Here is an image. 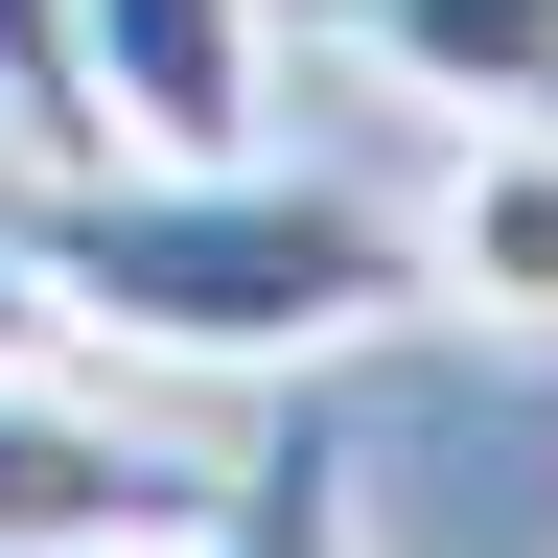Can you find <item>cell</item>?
<instances>
[{"label": "cell", "mask_w": 558, "mask_h": 558, "mask_svg": "<svg viewBox=\"0 0 558 558\" xmlns=\"http://www.w3.org/2000/svg\"><path fill=\"white\" fill-rule=\"evenodd\" d=\"M0 256L47 279V326L117 349V373H326V349L418 326L396 209L326 186V163H256V140L233 163H47Z\"/></svg>", "instance_id": "cell-1"}, {"label": "cell", "mask_w": 558, "mask_h": 558, "mask_svg": "<svg viewBox=\"0 0 558 558\" xmlns=\"http://www.w3.org/2000/svg\"><path fill=\"white\" fill-rule=\"evenodd\" d=\"M186 512H209V465L163 442V418H117L70 373H0V558H140Z\"/></svg>", "instance_id": "cell-2"}, {"label": "cell", "mask_w": 558, "mask_h": 558, "mask_svg": "<svg viewBox=\"0 0 558 558\" xmlns=\"http://www.w3.org/2000/svg\"><path fill=\"white\" fill-rule=\"evenodd\" d=\"M70 70H94V163H233L279 0H70Z\"/></svg>", "instance_id": "cell-3"}, {"label": "cell", "mask_w": 558, "mask_h": 558, "mask_svg": "<svg viewBox=\"0 0 558 558\" xmlns=\"http://www.w3.org/2000/svg\"><path fill=\"white\" fill-rule=\"evenodd\" d=\"M396 256H418V326H512V349H558V117H465L442 186L396 209Z\"/></svg>", "instance_id": "cell-4"}, {"label": "cell", "mask_w": 558, "mask_h": 558, "mask_svg": "<svg viewBox=\"0 0 558 558\" xmlns=\"http://www.w3.org/2000/svg\"><path fill=\"white\" fill-rule=\"evenodd\" d=\"M326 47L442 117H558V0H326Z\"/></svg>", "instance_id": "cell-5"}, {"label": "cell", "mask_w": 558, "mask_h": 558, "mask_svg": "<svg viewBox=\"0 0 558 558\" xmlns=\"http://www.w3.org/2000/svg\"><path fill=\"white\" fill-rule=\"evenodd\" d=\"M186 558H373V535H349V418H279L256 465H209Z\"/></svg>", "instance_id": "cell-6"}, {"label": "cell", "mask_w": 558, "mask_h": 558, "mask_svg": "<svg viewBox=\"0 0 558 558\" xmlns=\"http://www.w3.org/2000/svg\"><path fill=\"white\" fill-rule=\"evenodd\" d=\"M0 140H24V163H94V70H70V0H0Z\"/></svg>", "instance_id": "cell-7"}, {"label": "cell", "mask_w": 558, "mask_h": 558, "mask_svg": "<svg viewBox=\"0 0 558 558\" xmlns=\"http://www.w3.org/2000/svg\"><path fill=\"white\" fill-rule=\"evenodd\" d=\"M47 349H70V326H47V279L0 256V373H47Z\"/></svg>", "instance_id": "cell-8"}]
</instances>
